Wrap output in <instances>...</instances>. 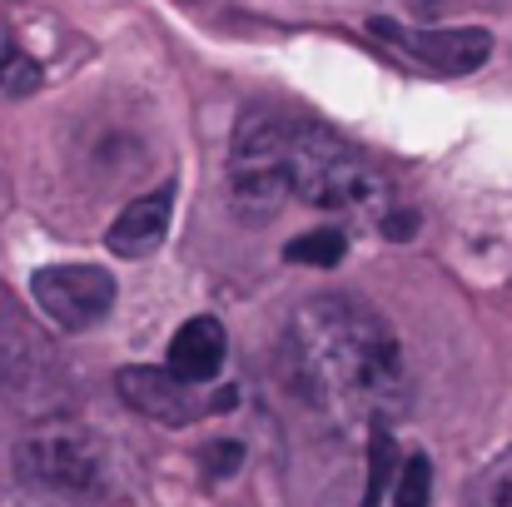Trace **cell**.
I'll return each mask as SVG.
<instances>
[{
    "label": "cell",
    "instance_id": "obj_17",
    "mask_svg": "<svg viewBox=\"0 0 512 507\" xmlns=\"http://www.w3.org/2000/svg\"><path fill=\"white\" fill-rule=\"evenodd\" d=\"M378 224H383L388 239H413V234H418V214H413V209H408V214H403V209H388Z\"/></svg>",
    "mask_w": 512,
    "mask_h": 507
},
{
    "label": "cell",
    "instance_id": "obj_5",
    "mask_svg": "<svg viewBox=\"0 0 512 507\" xmlns=\"http://www.w3.org/2000/svg\"><path fill=\"white\" fill-rule=\"evenodd\" d=\"M30 294H35V309L65 329V334H85L95 324H105V314L115 309V279L95 264H50V269H35L30 279Z\"/></svg>",
    "mask_w": 512,
    "mask_h": 507
},
{
    "label": "cell",
    "instance_id": "obj_14",
    "mask_svg": "<svg viewBox=\"0 0 512 507\" xmlns=\"http://www.w3.org/2000/svg\"><path fill=\"white\" fill-rule=\"evenodd\" d=\"M428 498H433V463L428 453H408L393 483V507H428Z\"/></svg>",
    "mask_w": 512,
    "mask_h": 507
},
{
    "label": "cell",
    "instance_id": "obj_7",
    "mask_svg": "<svg viewBox=\"0 0 512 507\" xmlns=\"http://www.w3.org/2000/svg\"><path fill=\"white\" fill-rule=\"evenodd\" d=\"M368 30H373L378 40L398 45L403 55L423 60V65L438 70V75H468V70H478V65L493 55V35L478 30V25H453V30H403V25H393V20L378 15V20H368Z\"/></svg>",
    "mask_w": 512,
    "mask_h": 507
},
{
    "label": "cell",
    "instance_id": "obj_13",
    "mask_svg": "<svg viewBox=\"0 0 512 507\" xmlns=\"http://www.w3.org/2000/svg\"><path fill=\"white\" fill-rule=\"evenodd\" d=\"M343 249H348L343 229H309V234L289 239L284 259H294V264H309V269H334V264L343 259Z\"/></svg>",
    "mask_w": 512,
    "mask_h": 507
},
{
    "label": "cell",
    "instance_id": "obj_1",
    "mask_svg": "<svg viewBox=\"0 0 512 507\" xmlns=\"http://www.w3.org/2000/svg\"><path fill=\"white\" fill-rule=\"evenodd\" d=\"M289 368L299 393L334 428H388L408 408L403 343L353 294L309 299L289 324Z\"/></svg>",
    "mask_w": 512,
    "mask_h": 507
},
{
    "label": "cell",
    "instance_id": "obj_4",
    "mask_svg": "<svg viewBox=\"0 0 512 507\" xmlns=\"http://www.w3.org/2000/svg\"><path fill=\"white\" fill-rule=\"evenodd\" d=\"M279 145H284V115L254 110L239 120L234 130V150H229V189L234 204L254 219H269L289 204V184L279 165Z\"/></svg>",
    "mask_w": 512,
    "mask_h": 507
},
{
    "label": "cell",
    "instance_id": "obj_8",
    "mask_svg": "<svg viewBox=\"0 0 512 507\" xmlns=\"http://www.w3.org/2000/svg\"><path fill=\"white\" fill-rule=\"evenodd\" d=\"M170 214H174V184H160L140 199H130L120 209V219L110 224V249L120 259H145L165 244L170 234Z\"/></svg>",
    "mask_w": 512,
    "mask_h": 507
},
{
    "label": "cell",
    "instance_id": "obj_12",
    "mask_svg": "<svg viewBox=\"0 0 512 507\" xmlns=\"http://www.w3.org/2000/svg\"><path fill=\"white\" fill-rule=\"evenodd\" d=\"M463 507H512V448L498 453L463 493Z\"/></svg>",
    "mask_w": 512,
    "mask_h": 507
},
{
    "label": "cell",
    "instance_id": "obj_9",
    "mask_svg": "<svg viewBox=\"0 0 512 507\" xmlns=\"http://www.w3.org/2000/svg\"><path fill=\"white\" fill-rule=\"evenodd\" d=\"M224 348H229L224 324L209 319V314H199V319L179 324V334L170 338V363H165V368L179 373L184 383H209V378L224 368Z\"/></svg>",
    "mask_w": 512,
    "mask_h": 507
},
{
    "label": "cell",
    "instance_id": "obj_2",
    "mask_svg": "<svg viewBox=\"0 0 512 507\" xmlns=\"http://www.w3.org/2000/svg\"><path fill=\"white\" fill-rule=\"evenodd\" d=\"M279 165L289 199L309 204V209H329V214H373L383 219L388 209V179L368 155H358L353 145H343L339 135L319 130V125H299L284 120V145H279Z\"/></svg>",
    "mask_w": 512,
    "mask_h": 507
},
{
    "label": "cell",
    "instance_id": "obj_6",
    "mask_svg": "<svg viewBox=\"0 0 512 507\" xmlns=\"http://www.w3.org/2000/svg\"><path fill=\"white\" fill-rule=\"evenodd\" d=\"M115 388H120V398H125L135 413H145V418H155V423H170V428L194 423V418H204V413L234 403V393L204 398L199 383H184L170 368H125V373L115 378Z\"/></svg>",
    "mask_w": 512,
    "mask_h": 507
},
{
    "label": "cell",
    "instance_id": "obj_10",
    "mask_svg": "<svg viewBox=\"0 0 512 507\" xmlns=\"http://www.w3.org/2000/svg\"><path fill=\"white\" fill-rule=\"evenodd\" d=\"M398 468H403V458L393 448V433L388 428H373L368 433V478H363L358 507H383V493L398 483Z\"/></svg>",
    "mask_w": 512,
    "mask_h": 507
},
{
    "label": "cell",
    "instance_id": "obj_15",
    "mask_svg": "<svg viewBox=\"0 0 512 507\" xmlns=\"http://www.w3.org/2000/svg\"><path fill=\"white\" fill-rule=\"evenodd\" d=\"M0 507H100V503H85V498H65V493H45V488H20V493H5Z\"/></svg>",
    "mask_w": 512,
    "mask_h": 507
},
{
    "label": "cell",
    "instance_id": "obj_11",
    "mask_svg": "<svg viewBox=\"0 0 512 507\" xmlns=\"http://www.w3.org/2000/svg\"><path fill=\"white\" fill-rule=\"evenodd\" d=\"M40 90V65L10 40L5 20H0V95H35Z\"/></svg>",
    "mask_w": 512,
    "mask_h": 507
},
{
    "label": "cell",
    "instance_id": "obj_3",
    "mask_svg": "<svg viewBox=\"0 0 512 507\" xmlns=\"http://www.w3.org/2000/svg\"><path fill=\"white\" fill-rule=\"evenodd\" d=\"M15 463H20V478L30 488L85 498V503H105L120 483L115 448L85 423H40V428H30L15 443Z\"/></svg>",
    "mask_w": 512,
    "mask_h": 507
},
{
    "label": "cell",
    "instance_id": "obj_16",
    "mask_svg": "<svg viewBox=\"0 0 512 507\" xmlns=\"http://www.w3.org/2000/svg\"><path fill=\"white\" fill-rule=\"evenodd\" d=\"M204 463H214V473L229 478V473L244 463V448H239V443H209V448H204Z\"/></svg>",
    "mask_w": 512,
    "mask_h": 507
}]
</instances>
